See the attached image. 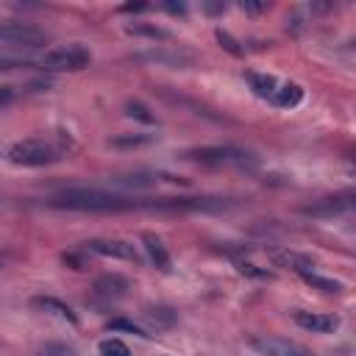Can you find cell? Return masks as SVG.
Wrapping results in <instances>:
<instances>
[{"label":"cell","mask_w":356,"mask_h":356,"mask_svg":"<svg viewBox=\"0 0 356 356\" xmlns=\"http://www.w3.org/2000/svg\"><path fill=\"white\" fill-rule=\"evenodd\" d=\"M53 209H67V211H136L145 209V197H128V195H114L103 189H64L47 200Z\"/></svg>","instance_id":"1"},{"label":"cell","mask_w":356,"mask_h":356,"mask_svg":"<svg viewBox=\"0 0 356 356\" xmlns=\"http://www.w3.org/2000/svg\"><path fill=\"white\" fill-rule=\"evenodd\" d=\"M184 159L197 161V164H209V167H245L253 164V153L234 147V145H206V147H192L184 153Z\"/></svg>","instance_id":"2"},{"label":"cell","mask_w":356,"mask_h":356,"mask_svg":"<svg viewBox=\"0 0 356 356\" xmlns=\"http://www.w3.org/2000/svg\"><path fill=\"white\" fill-rule=\"evenodd\" d=\"M92 61L89 50L81 47V44H64V47H56V50H47L36 67L39 70H47V72H81L86 70Z\"/></svg>","instance_id":"3"},{"label":"cell","mask_w":356,"mask_h":356,"mask_svg":"<svg viewBox=\"0 0 356 356\" xmlns=\"http://www.w3.org/2000/svg\"><path fill=\"white\" fill-rule=\"evenodd\" d=\"M8 159L19 167H47V164L61 159V150L53 147L50 142H42V139H25L8 150Z\"/></svg>","instance_id":"4"},{"label":"cell","mask_w":356,"mask_h":356,"mask_svg":"<svg viewBox=\"0 0 356 356\" xmlns=\"http://www.w3.org/2000/svg\"><path fill=\"white\" fill-rule=\"evenodd\" d=\"M47 42H50V36L31 22H0V44H6V47L36 50V47H44Z\"/></svg>","instance_id":"5"},{"label":"cell","mask_w":356,"mask_h":356,"mask_svg":"<svg viewBox=\"0 0 356 356\" xmlns=\"http://www.w3.org/2000/svg\"><path fill=\"white\" fill-rule=\"evenodd\" d=\"M83 250L86 253H95V256H106V259L139 261L136 248L131 242H125V239H89V242H83Z\"/></svg>","instance_id":"6"},{"label":"cell","mask_w":356,"mask_h":356,"mask_svg":"<svg viewBox=\"0 0 356 356\" xmlns=\"http://www.w3.org/2000/svg\"><path fill=\"white\" fill-rule=\"evenodd\" d=\"M134 58L136 61H145V64H167V67H178V70L195 67V56H189L184 50H161V47H153V50L134 53Z\"/></svg>","instance_id":"7"},{"label":"cell","mask_w":356,"mask_h":356,"mask_svg":"<svg viewBox=\"0 0 356 356\" xmlns=\"http://www.w3.org/2000/svg\"><path fill=\"white\" fill-rule=\"evenodd\" d=\"M350 209H353V195L345 192V195H334V197H320V200L303 206L300 211L309 217H334V214H342Z\"/></svg>","instance_id":"8"},{"label":"cell","mask_w":356,"mask_h":356,"mask_svg":"<svg viewBox=\"0 0 356 356\" xmlns=\"http://www.w3.org/2000/svg\"><path fill=\"white\" fill-rule=\"evenodd\" d=\"M253 348H256L261 356H312L303 345L289 342V339H281V337H261V339H253Z\"/></svg>","instance_id":"9"},{"label":"cell","mask_w":356,"mask_h":356,"mask_svg":"<svg viewBox=\"0 0 356 356\" xmlns=\"http://www.w3.org/2000/svg\"><path fill=\"white\" fill-rule=\"evenodd\" d=\"M292 320L314 334H331L339 328V317L337 314H320V312H292Z\"/></svg>","instance_id":"10"},{"label":"cell","mask_w":356,"mask_h":356,"mask_svg":"<svg viewBox=\"0 0 356 356\" xmlns=\"http://www.w3.org/2000/svg\"><path fill=\"white\" fill-rule=\"evenodd\" d=\"M128 289H131V281L122 278L120 273H106L95 281V292L103 298H122Z\"/></svg>","instance_id":"11"},{"label":"cell","mask_w":356,"mask_h":356,"mask_svg":"<svg viewBox=\"0 0 356 356\" xmlns=\"http://www.w3.org/2000/svg\"><path fill=\"white\" fill-rule=\"evenodd\" d=\"M245 78H248L253 95L261 97V100H273V95H275L278 86H281V81H278L275 75H267V72H248Z\"/></svg>","instance_id":"12"},{"label":"cell","mask_w":356,"mask_h":356,"mask_svg":"<svg viewBox=\"0 0 356 356\" xmlns=\"http://www.w3.org/2000/svg\"><path fill=\"white\" fill-rule=\"evenodd\" d=\"M31 303H33L36 309H42V312H50V314H56V317L67 320L70 325H78V317H75V312H72L67 303H61L58 298H50V295H39V298H33Z\"/></svg>","instance_id":"13"},{"label":"cell","mask_w":356,"mask_h":356,"mask_svg":"<svg viewBox=\"0 0 356 356\" xmlns=\"http://www.w3.org/2000/svg\"><path fill=\"white\" fill-rule=\"evenodd\" d=\"M303 100V86L300 83H292V81H284L281 86H278V92L273 95V106L275 108H295L298 103Z\"/></svg>","instance_id":"14"},{"label":"cell","mask_w":356,"mask_h":356,"mask_svg":"<svg viewBox=\"0 0 356 356\" xmlns=\"http://www.w3.org/2000/svg\"><path fill=\"white\" fill-rule=\"evenodd\" d=\"M142 245H145V250H147L150 261H153L161 273H167V270H170V253H167L164 242H161L156 234H142Z\"/></svg>","instance_id":"15"},{"label":"cell","mask_w":356,"mask_h":356,"mask_svg":"<svg viewBox=\"0 0 356 356\" xmlns=\"http://www.w3.org/2000/svg\"><path fill=\"white\" fill-rule=\"evenodd\" d=\"M270 259H273L275 264H284V267L295 270V273H309V270L314 267V261H312L309 256H300V253H295V250H273Z\"/></svg>","instance_id":"16"},{"label":"cell","mask_w":356,"mask_h":356,"mask_svg":"<svg viewBox=\"0 0 356 356\" xmlns=\"http://www.w3.org/2000/svg\"><path fill=\"white\" fill-rule=\"evenodd\" d=\"M125 33H131V36H142V39H159V42H167L170 39V31H164V28H159V25H147V22H128L125 25Z\"/></svg>","instance_id":"17"},{"label":"cell","mask_w":356,"mask_h":356,"mask_svg":"<svg viewBox=\"0 0 356 356\" xmlns=\"http://www.w3.org/2000/svg\"><path fill=\"white\" fill-rule=\"evenodd\" d=\"M300 278L309 284V286H314V289H320V292H325V295H339L345 286L339 284V281H334V278H323V275H317V273H300Z\"/></svg>","instance_id":"18"},{"label":"cell","mask_w":356,"mask_h":356,"mask_svg":"<svg viewBox=\"0 0 356 356\" xmlns=\"http://www.w3.org/2000/svg\"><path fill=\"white\" fill-rule=\"evenodd\" d=\"M147 142H153L150 134H120V136H111L108 139V147L128 150V147H139V145H147Z\"/></svg>","instance_id":"19"},{"label":"cell","mask_w":356,"mask_h":356,"mask_svg":"<svg viewBox=\"0 0 356 356\" xmlns=\"http://www.w3.org/2000/svg\"><path fill=\"white\" fill-rule=\"evenodd\" d=\"M145 317L150 320L153 328H170L175 323V312L170 306H156V309H147Z\"/></svg>","instance_id":"20"},{"label":"cell","mask_w":356,"mask_h":356,"mask_svg":"<svg viewBox=\"0 0 356 356\" xmlns=\"http://www.w3.org/2000/svg\"><path fill=\"white\" fill-rule=\"evenodd\" d=\"M125 114L134 117V120H139V122H145V125H153L156 122V114H150V108L142 100H128L125 103Z\"/></svg>","instance_id":"21"},{"label":"cell","mask_w":356,"mask_h":356,"mask_svg":"<svg viewBox=\"0 0 356 356\" xmlns=\"http://www.w3.org/2000/svg\"><path fill=\"white\" fill-rule=\"evenodd\" d=\"M117 186H150V184H156L159 178L156 175H145V172H136V175H117V178H111Z\"/></svg>","instance_id":"22"},{"label":"cell","mask_w":356,"mask_h":356,"mask_svg":"<svg viewBox=\"0 0 356 356\" xmlns=\"http://www.w3.org/2000/svg\"><path fill=\"white\" fill-rule=\"evenodd\" d=\"M108 328H111V331H128V334H134V337H142V339H150V337H153V334H147L142 325H136L134 320H122V317L111 320V323H108Z\"/></svg>","instance_id":"23"},{"label":"cell","mask_w":356,"mask_h":356,"mask_svg":"<svg viewBox=\"0 0 356 356\" xmlns=\"http://www.w3.org/2000/svg\"><path fill=\"white\" fill-rule=\"evenodd\" d=\"M97 356H131V350H128V345L120 342V339H103Z\"/></svg>","instance_id":"24"},{"label":"cell","mask_w":356,"mask_h":356,"mask_svg":"<svg viewBox=\"0 0 356 356\" xmlns=\"http://www.w3.org/2000/svg\"><path fill=\"white\" fill-rule=\"evenodd\" d=\"M214 36H217V42H220V47H225V50H228L231 56H242V53H245V47H242V44H239V42H236V39H234V36H231L228 31H222V28H217V31H214Z\"/></svg>","instance_id":"25"},{"label":"cell","mask_w":356,"mask_h":356,"mask_svg":"<svg viewBox=\"0 0 356 356\" xmlns=\"http://www.w3.org/2000/svg\"><path fill=\"white\" fill-rule=\"evenodd\" d=\"M31 67H36V61H31V58H19V56H0V70H31Z\"/></svg>","instance_id":"26"},{"label":"cell","mask_w":356,"mask_h":356,"mask_svg":"<svg viewBox=\"0 0 356 356\" xmlns=\"http://www.w3.org/2000/svg\"><path fill=\"white\" fill-rule=\"evenodd\" d=\"M239 273L242 275H250V278H273L267 270H259L256 264H248V261H239Z\"/></svg>","instance_id":"27"},{"label":"cell","mask_w":356,"mask_h":356,"mask_svg":"<svg viewBox=\"0 0 356 356\" xmlns=\"http://www.w3.org/2000/svg\"><path fill=\"white\" fill-rule=\"evenodd\" d=\"M61 261L67 264V267H72V270H86L89 264H86V259L83 256H78V253H64L61 256Z\"/></svg>","instance_id":"28"},{"label":"cell","mask_w":356,"mask_h":356,"mask_svg":"<svg viewBox=\"0 0 356 356\" xmlns=\"http://www.w3.org/2000/svg\"><path fill=\"white\" fill-rule=\"evenodd\" d=\"M17 95H19V89H17V86H0V108L11 106V103L17 100Z\"/></svg>","instance_id":"29"},{"label":"cell","mask_w":356,"mask_h":356,"mask_svg":"<svg viewBox=\"0 0 356 356\" xmlns=\"http://www.w3.org/2000/svg\"><path fill=\"white\" fill-rule=\"evenodd\" d=\"M267 8H270V3H242V11H250V14H259Z\"/></svg>","instance_id":"30"},{"label":"cell","mask_w":356,"mask_h":356,"mask_svg":"<svg viewBox=\"0 0 356 356\" xmlns=\"http://www.w3.org/2000/svg\"><path fill=\"white\" fill-rule=\"evenodd\" d=\"M161 8H164V11H170V14H184V11H186V6H184V3H164Z\"/></svg>","instance_id":"31"},{"label":"cell","mask_w":356,"mask_h":356,"mask_svg":"<svg viewBox=\"0 0 356 356\" xmlns=\"http://www.w3.org/2000/svg\"><path fill=\"white\" fill-rule=\"evenodd\" d=\"M147 8V3H128V6H122L120 11H125V14H131V11H145Z\"/></svg>","instance_id":"32"},{"label":"cell","mask_w":356,"mask_h":356,"mask_svg":"<svg viewBox=\"0 0 356 356\" xmlns=\"http://www.w3.org/2000/svg\"><path fill=\"white\" fill-rule=\"evenodd\" d=\"M206 11L209 14H217V11H225V6L222 3H206Z\"/></svg>","instance_id":"33"}]
</instances>
